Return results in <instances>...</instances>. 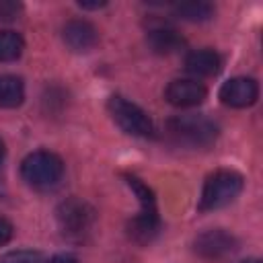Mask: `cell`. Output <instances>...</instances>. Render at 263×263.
Returning a JSON list of instances; mask_svg holds the SVG:
<instances>
[{"label":"cell","instance_id":"2","mask_svg":"<svg viewBox=\"0 0 263 263\" xmlns=\"http://www.w3.org/2000/svg\"><path fill=\"white\" fill-rule=\"evenodd\" d=\"M64 162L49 150H35L21 162V177L33 189H51L62 181Z\"/></svg>","mask_w":263,"mask_h":263},{"label":"cell","instance_id":"18","mask_svg":"<svg viewBox=\"0 0 263 263\" xmlns=\"http://www.w3.org/2000/svg\"><path fill=\"white\" fill-rule=\"evenodd\" d=\"M45 263H78V259L74 255H68V253H62V255H53L49 261Z\"/></svg>","mask_w":263,"mask_h":263},{"label":"cell","instance_id":"20","mask_svg":"<svg viewBox=\"0 0 263 263\" xmlns=\"http://www.w3.org/2000/svg\"><path fill=\"white\" fill-rule=\"evenodd\" d=\"M4 154H6V146H4V140L0 138V162H2V158H4Z\"/></svg>","mask_w":263,"mask_h":263},{"label":"cell","instance_id":"8","mask_svg":"<svg viewBox=\"0 0 263 263\" xmlns=\"http://www.w3.org/2000/svg\"><path fill=\"white\" fill-rule=\"evenodd\" d=\"M62 39L72 51L84 53V51H90L99 43V31L92 23L84 18H72L64 25Z\"/></svg>","mask_w":263,"mask_h":263},{"label":"cell","instance_id":"12","mask_svg":"<svg viewBox=\"0 0 263 263\" xmlns=\"http://www.w3.org/2000/svg\"><path fill=\"white\" fill-rule=\"evenodd\" d=\"M25 101V84L14 74H0V109H14Z\"/></svg>","mask_w":263,"mask_h":263},{"label":"cell","instance_id":"15","mask_svg":"<svg viewBox=\"0 0 263 263\" xmlns=\"http://www.w3.org/2000/svg\"><path fill=\"white\" fill-rule=\"evenodd\" d=\"M4 263H45L39 253L33 251H12L4 257Z\"/></svg>","mask_w":263,"mask_h":263},{"label":"cell","instance_id":"16","mask_svg":"<svg viewBox=\"0 0 263 263\" xmlns=\"http://www.w3.org/2000/svg\"><path fill=\"white\" fill-rule=\"evenodd\" d=\"M23 12V4L14 0H0V21H14Z\"/></svg>","mask_w":263,"mask_h":263},{"label":"cell","instance_id":"1","mask_svg":"<svg viewBox=\"0 0 263 263\" xmlns=\"http://www.w3.org/2000/svg\"><path fill=\"white\" fill-rule=\"evenodd\" d=\"M242 187H245V179L236 171L220 168V171L212 173L203 183L201 197H199V210L212 212V210H220V208L232 203L240 195Z\"/></svg>","mask_w":263,"mask_h":263},{"label":"cell","instance_id":"11","mask_svg":"<svg viewBox=\"0 0 263 263\" xmlns=\"http://www.w3.org/2000/svg\"><path fill=\"white\" fill-rule=\"evenodd\" d=\"M185 70L193 76L199 78H208V76H216L222 70V58L218 51L214 49H195L189 51L185 58Z\"/></svg>","mask_w":263,"mask_h":263},{"label":"cell","instance_id":"19","mask_svg":"<svg viewBox=\"0 0 263 263\" xmlns=\"http://www.w3.org/2000/svg\"><path fill=\"white\" fill-rule=\"evenodd\" d=\"M107 2L105 0H101V2H78V6H82V8H90V10H95V8H101V6H105Z\"/></svg>","mask_w":263,"mask_h":263},{"label":"cell","instance_id":"13","mask_svg":"<svg viewBox=\"0 0 263 263\" xmlns=\"http://www.w3.org/2000/svg\"><path fill=\"white\" fill-rule=\"evenodd\" d=\"M175 14L183 21H191V23H201L214 16V6L210 2H179L175 4Z\"/></svg>","mask_w":263,"mask_h":263},{"label":"cell","instance_id":"14","mask_svg":"<svg viewBox=\"0 0 263 263\" xmlns=\"http://www.w3.org/2000/svg\"><path fill=\"white\" fill-rule=\"evenodd\" d=\"M25 49V39L16 31H0V62H14Z\"/></svg>","mask_w":263,"mask_h":263},{"label":"cell","instance_id":"7","mask_svg":"<svg viewBox=\"0 0 263 263\" xmlns=\"http://www.w3.org/2000/svg\"><path fill=\"white\" fill-rule=\"evenodd\" d=\"M236 245H238L236 238H234L230 232L222 230V228L205 230V232H201V234L195 238V242H193L195 253H197L199 257H203V259H220V257L232 253V251L236 249Z\"/></svg>","mask_w":263,"mask_h":263},{"label":"cell","instance_id":"17","mask_svg":"<svg viewBox=\"0 0 263 263\" xmlns=\"http://www.w3.org/2000/svg\"><path fill=\"white\" fill-rule=\"evenodd\" d=\"M12 238V224L4 218H0V247L6 245Z\"/></svg>","mask_w":263,"mask_h":263},{"label":"cell","instance_id":"10","mask_svg":"<svg viewBox=\"0 0 263 263\" xmlns=\"http://www.w3.org/2000/svg\"><path fill=\"white\" fill-rule=\"evenodd\" d=\"M146 41L152 47V51H156L160 55L175 53L185 45L181 33L177 29H173L171 25H164V23H152L146 31Z\"/></svg>","mask_w":263,"mask_h":263},{"label":"cell","instance_id":"3","mask_svg":"<svg viewBox=\"0 0 263 263\" xmlns=\"http://www.w3.org/2000/svg\"><path fill=\"white\" fill-rule=\"evenodd\" d=\"M168 136L189 148H205L216 142L218 125L203 115H177L166 123Z\"/></svg>","mask_w":263,"mask_h":263},{"label":"cell","instance_id":"9","mask_svg":"<svg viewBox=\"0 0 263 263\" xmlns=\"http://www.w3.org/2000/svg\"><path fill=\"white\" fill-rule=\"evenodd\" d=\"M164 97L175 107H195V105L205 101L208 88L201 82H197V80L177 78V80L168 82V86L164 90Z\"/></svg>","mask_w":263,"mask_h":263},{"label":"cell","instance_id":"6","mask_svg":"<svg viewBox=\"0 0 263 263\" xmlns=\"http://www.w3.org/2000/svg\"><path fill=\"white\" fill-rule=\"evenodd\" d=\"M257 97H259V84L257 80L247 76L230 78L220 88V101L226 107H234V109L251 107L257 101Z\"/></svg>","mask_w":263,"mask_h":263},{"label":"cell","instance_id":"4","mask_svg":"<svg viewBox=\"0 0 263 263\" xmlns=\"http://www.w3.org/2000/svg\"><path fill=\"white\" fill-rule=\"evenodd\" d=\"M109 115L113 117V121L129 136H138V138H150L154 136V123L148 117V113L138 107L136 103L127 101L121 95H113L107 103Z\"/></svg>","mask_w":263,"mask_h":263},{"label":"cell","instance_id":"5","mask_svg":"<svg viewBox=\"0 0 263 263\" xmlns=\"http://www.w3.org/2000/svg\"><path fill=\"white\" fill-rule=\"evenodd\" d=\"M55 216H58V224L64 230V234L76 236V238L90 232V228L95 226V220H97L95 208L88 201L78 199V197L64 199L58 205Z\"/></svg>","mask_w":263,"mask_h":263},{"label":"cell","instance_id":"21","mask_svg":"<svg viewBox=\"0 0 263 263\" xmlns=\"http://www.w3.org/2000/svg\"><path fill=\"white\" fill-rule=\"evenodd\" d=\"M240 263H261L259 259H245V261H240Z\"/></svg>","mask_w":263,"mask_h":263}]
</instances>
